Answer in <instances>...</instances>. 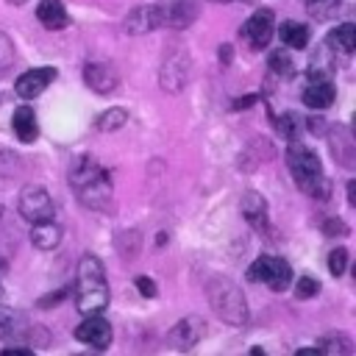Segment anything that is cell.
<instances>
[{"label": "cell", "instance_id": "obj_1", "mask_svg": "<svg viewBox=\"0 0 356 356\" xmlns=\"http://www.w3.org/2000/svg\"><path fill=\"white\" fill-rule=\"evenodd\" d=\"M70 184L86 209L111 211V178L95 159L81 156L70 170Z\"/></svg>", "mask_w": 356, "mask_h": 356}, {"label": "cell", "instance_id": "obj_2", "mask_svg": "<svg viewBox=\"0 0 356 356\" xmlns=\"http://www.w3.org/2000/svg\"><path fill=\"white\" fill-rule=\"evenodd\" d=\"M108 303V284H106V270L97 256L86 253L78 261L75 273V306L81 314H97Z\"/></svg>", "mask_w": 356, "mask_h": 356}, {"label": "cell", "instance_id": "obj_3", "mask_svg": "<svg viewBox=\"0 0 356 356\" xmlns=\"http://www.w3.org/2000/svg\"><path fill=\"white\" fill-rule=\"evenodd\" d=\"M286 164H289V172L298 184V189L309 197H317V200H328L331 195V184L323 172V164L320 159L300 142H292L286 147Z\"/></svg>", "mask_w": 356, "mask_h": 356}, {"label": "cell", "instance_id": "obj_4", "mask_svg": "<svg viewBox=\"0 0 356 356\" xmlns=\"http://www.w3.org/2000/svg\"><path fill=\"white\" fill-rule=\"evenodd\" d=\"M209 303L214 309V314L228 323V325H245L248 323V300L245 292L231 281V278H211L209 281Z\"/></svg>", "mask_w": 356, "mask_h": 356}, {"label": "cell", "instance_id": "obj_5", "mask_svg": "<svg viewBox=\"0 0 356 356\" xmlns=\"http://www.w3.org/2000/svg\"><path fill=\"white\" fill-rule=\"evenodd\" d=\"M248 281H256V284H267L270 289L275 292H284L292 281V267L281 259V256H259L250 267H248Z\"/></svg>", "mask_w": 356, "mask_h": 356}, {"label": "cell", "instance_id": "obj_6", "mask_svg": "<svg viewBox=\"0 0 356 356\" xmlns=\"http://www.w3.org/2000/svg\"><path fill=\"white\" fill-rule=\"evenodd\" d=\"M19 214L28 222L53 220V200H50L47 189H42V186H25L19 192Z\"/></svg>", "mask_w": 356, "mask_h": 356}, {"label": "cell", "instance_id": "obj_7", "mask_svg": "<svg viewBox=\"0 0 356 356\" xmlns=\"http://www.w3.org/2000/svg\"><path fill=\"white\" fill-rule=\"evenodd\" d=\"M111 337H114L111 323L106 317H100V314H86V320L75 328V339L83 342V345H89V348H97V350L108 348L111 345Z\"/></svg>", "mask_w": 356, "mask_h": 356}, {"label": "cell", "instance_id": "obj_8", "mask_svg": "<svg viewBox=\"0 0 356 356\" xmlns=\"http://www.w3.org/2000/svg\"><path fill=\"white\" fill-rule=\"evenodd\" d=\"M156 8H159V17H161V25L186 28V25L195 22V17L200 11V0H161Z\"/></svg>", "mask_w": 356, "mask_h": 356}, {"label": "cell", "instance_id": "obj_9", "mask_svg": "<svg viewBox=\"0 0 356 356\" xmlns=\"http://www.w3.org/2000/svg\"><path fill=\"white\" fill-rule=\"evenodd\" d=\"M203 331H206V323L200 317H184L167 331V345L178 348V350H189V348H195L200 342Z\"/></svg>", "mask_w": 356, "mask_h": 356}, {"label": "cell", "instance_id": "obj_10", "mask_svg": "<svg viewBox=\"0 0 356 356\" xmlns=\"http://www.w3.org/2000/svg\"><path fill=\"white\" fill-rule=\"evenodd\" d=\"M53 78H56V70H53V67H36V70L22 72V75L17 78V83H14V89H17V95H19L22 100H33V97H39V95L50 86Z\"/></svg>", "mask_w": 356, "mask_h": 356}, {"label": "cell", "instance_id": "obj_11", "mask_svg": "<svg viewBox=\"0 0 356 356\" xmlns=\"http://www.w3.org/2000/svg\"><path fill=\"white\" fill-rule=\"evenodd\" d=\"M83 81L97 95H111L120 86V75L108 64H100V61H92V64L83 67Z\"/></svg>", "mask_w": 356, "mask_h": 356}, {"label": "cell", "instance_id": "obj_12", "mask_svg": "<svg viewBox=\"0 0 356 356\" xmlns=\"http://www.w3.org/2000/svg\"><path fill=\"white\" fill-rule=\"evenodd\" d=\"M273 19H275V14H273L270 8H259V11H253V17L245 22L242 33L248 36V42H250L253 47H267V44H270Z\"/></svg>", "mask_w": 356, "mask_h": 356}, {"label": "cell", "instance_id": "obj_13", "mask_svg": "<svg viewBox=\"0 0 356 356\" xmlns=\"http://www.w3.org/2000/svg\"><path fill=\"white\" fill-rule=\"evenodd\" d=\"M186 78H189V61L184 56L181 58L172 56V58L164 61V67H161V86L167 92H181L186 86Z\"/></svg>", "mask_w": 356, "mask_h": 356}, {"label": "cell", "instance_id": "obj_14", "mask_svg": "<svg viewBox=\"0 0 356 356\" xmlns=\"http://www.w3.org/2000/svg\"><path fill=\"white\" fill-rule=\"evenodd\" d=\"M156 28H161V17H159L156 6H139L125 17V31L128 33H147V31H156Z\"/></svg>", "mask_w": 356, "mask_h": 356}, {"label": "cell", "instance_id": "obj_15", "mask_svg": "<svg viewBox=\"0 0 356 356\" xmlns=\"http://www.w3.org/2000/svg\"><path fill=\"white\" fill-rule=\"evenodd\" d=\"M11 128H14V134H17V139H19V142H25V145L36 142V134H39V122H36V114H33V108H31V106H19V108H14V117H11Z\"/></svg>", "mask_w": 356, "mask_h": 356}, {"label": "cell", "instance_id": "obj_16", "mask_svg": "<svg viewBox=\"0 0 356 356\" xmlns=\"http://www.w3.org/2000/svg\"><path fill=\"white\" fill-rule=\"evenodd\" d=\"M239 209H242L245 220H248L253 228L264 231V225H267V203H264V197H261L259 192L248 189V192L242 195V203H239Z\"/></svg>", "mask_w": 356, "mask_h": 356}, {"label": "cell", "instance_id": "obj_17", "mask_svg": "<svg viewBox=\"0 0 356 356\" xmlns=\"http://www.w3.org/2000/svg\"><path fill=\"white\" fill-rule=\"evenodd\" d=\"M303 103L309 108H328L334 103V86L325 78H312V83L303 92Z\"/></svg>", "mask_w": 356, "mask_h": 356}, {"label": "cell", "instance_id": "obj_18", "mask_svg": "<svg viewBox=\"0 0 356 356\" xmlns=\"http://www.w3.org/2000/svg\"><path fill=\"white\" fill-rule=\"evenodd\" d=\"M31 242H33V248H39V250H53V248H58V242H61V228H58L53 220L33 222V228H31Z\"/></svg>", "mask_w": 356, "mask_h": 356}, {"label": "cell", "instance_id": "obj_19", "mask_svg": "<svg viewBox=\"0 0 356 356\" xmlns=\"http://www.w3.org/2000/svg\"><path fill=\"white\" fill-rule=\"evenodd\" d=\"M28 317L11 306H0V339H11V337H22L28 331Z\"/></svg>", "mask_w": 356, "mask_h": 356}, {"label": "cell", "instance_id": "obj_20", "mask_svg": "<svg viewBox=\"0 0 356 356\" xmlns=\"http://www.w3.org/2000/svg\"><path fill=\"white\" fill-rule=\"evenodd\" d=\"M36 19L47 28V31H58L67 25V11L61 6V0H42L36 6Z\"/></svg>", "mask_w": 356, "mask_h": 356}, {"label": "cell", "instance_id": "obj_21", "mask_svg": "<svg viewBox=\"0 0 356 356\" xmlns=\"http://www.w3.org/2000/svg\"><path fill=\"white\" fill-rule=\"evenodd\" d=\"M328 44L339 53H353L356 47V25L353 22H339L331 33H328Z\"/></svg>", "mask_w": 356, "mask_h": 356}, {"label": "cell", "instance_id": "obj_22", "mask_svg": "<svg viewBox=\"0 0 356 356\" xmlns=\"http://www.w3.org/2000/svg\"><path fill=\"white\" fill-rule=\"evenodd\" d=\"M278 36H281V42L286 47H295V50H303L309 44V28L303 22H295V19L284 22L281 31H278Z\"/></svg>", "mask_w": 356, "mask_h": 356}, {"label": "cell", "instance_id": "obj_23", "mask_svg": "<svg viewBox=\"0 0 356 356\" xmlns=\"http://www.w3.org/2000/svg\"><path fill=\"white\" fill-rule=\"evenodd\" d=\"M331 150H334V156H337V161L342 164V167H353L356 161H353V145H350V134L348 131H331Z\"/></svg>", "mask_w": 356, "mask_h": 356}, {"label": "cell", "instance_id": "obj_24", "mask_svg": "<svg viewBox=\"0 0 356 356\" xmlns=\"http://www.w3.org/2000/svg\"><path fill=\"white\" fill-rule=\"evenodd\" d=\"M125 120H128V111L122 108V106H114V108H106L97 120H95V125H97V131H117V128H122L125 125Z\"/></svg>", "mask_w": 356, "mask_h": 356}, {"label": "cell", "instance_id": "obj_25", "mask_svg": "<svg viewBox=\"0 0 356 356\" xmlns=\"http://www.w3.org/2000/svg\"><path fill=\"white\" fill-rule=\"evenodd\" d=\"M317 350L323 356H337V353H350V342L342 337V334H331V337H323L317 342Z\"/></svg>", "mask_w": 356, "mask_h": 356}, {"label": "cell", "instance_id": "obj_26", "mask_svg": "<svg viewBox=\"0 0 356 356\" xmlns=\"http://www.w3.org/2000/svg\"><path fill=\"white\" fill-rule=\"evenodd\" d=\"M345 267H348V250H345V248H334V250L328 253V273L337 278V275L345 273Z\"/></svg>", "mask_w": 356, "mask_h": 356}, {"label": "cell", "instance_id": "obj_27", "mask_svg": "<svg viewBox=\"0 0 356 356\" xmlns=\"http://www.w3.org/2000/svg\"><path fill=\"white\" fill-rule=\"evenodd\" d=\"M317 292H320V281H317V278H312V275L298 278V284H295V298L306 300V298H314Z\"/></svg>", "mask_w": 356, "mask_h": 356}, {"label": "cell", "instance_id": "obj_28", "mask_svg": "<svg viewBox=\"0 0 356 356\" xmlns=\"http://www.w3.org/2000/svg\"><path fill=\"white\" fill-rule=\"evenodd\" d=\"M270 67H273V72H278V75H289V72H292V61H289V56H286L284 50L270 53Z\"/></svg>", "mask_w": 356, "mask_h": 356}, {"label": "cell", "instance_id": "obj_29", "mask_svg": "<svg viewBox=\"0 0 356 356\" xmlns=\"http://www.w3.org/2000/svg\"><path fill=\"white\" fill-rule=\"evenodd\" d=\"M14 61V47H11V39L0 31V70H8Z\"/></svg>", "mask_w": 356, "mask_h": 356}, {"label": "cell", "instance_id": "obj_30", "mask_svg": "<svg viewBox=\"0 0 356 356\" xmlns=\"http://www.w3.org/2000/svg\"><path fill=\"white\" fill-rule=\"evenodd\" d=\"M17 159L8 153V150H0V175H11V172H17Z\"/></svg>", "mask_w": 356, "mask_h": 356}, {"label": "cell", "instance_id": "obj_31", "mask_svg": "<svg viewBox=\"0 0 356 356\" xmlns=\"http://www.w3.org/2000/svg\"><path fill=\"white\" fill-rule=\"evenodd\" d=\"M136 286H139V292L145 295V298H156V281L153 278H147V275H136Z\"/></svg>", "mask_w": 356, "mask_h": 356}, {"label": "cell", "instance_id": "obj_32", "mask_svg": "<svg viewBox=\"0 0 356 356\" xmlns=\"http://www.w3.org/2000/svg\"><path fill=\"white\" fill-rule=\"evenodd\" d=\"M323 231H325L328 236H334V234H337V236H345V234H348V225H342V220L337 217V220H325Z\"/></svg>", "mask_w": 356, "mask_h": 356}, {"label": "cell", "instance_id": "obj_33", "mask_svg": "<svg viewBox=\"0 0 356 356\" xmlns=\"http://www.w3.org/2000/svg\"><path fill=\"white\" fill-rule=\"evenodd\" d=\"M278 131H281L284 136H292V131H295V122H292V117H281V120H278Z\"/></svg>", "mask_w": 356, "mask_h": 356}, {"label": "cell", "instance_id": "obj_34", "mask_svg": "<svg viewBox=\"0 0 356 356\" xmlns=\"http://www.w3.org/2000/svg\"><path fill=\"white\" fill-rule=\"evenodd\" d=\"M61 298H67V289H58L56 295H50V298H42V300H39V306H53V303H58Z\"/></svg>", "mask_w": 356, "mask_h": 356}, {"label": "cell", "instance_id": "obj_35", "mask_svg": "<svg viewBox=\"0 0 356 356\" xmlns=\"http://www.w3.org/2000/svg\"><path fill=\"white\" fill-rule=\"evenodd\" d=\"M256 103V97L250 95V97H239V100H234V108H245V106H253Z\"/></svg>", "mask_w": 356, "mask_h": 356}, {"label": "cell", "instance_id": "obj_36", "mask_svg": "<svg viewBox=\"0 0 356 356\" xmlns=\"http://www.w3.org/2000/svg\"><path fill=\"white\" fill-rule=\"evenodd\" d=\"M348 203H350V206H356V184H353V181L348 184Z\"/></svg>", "mask_w": 356, "mask_h": 356}, {"label": "cell", "instance_id": "obj_37", "mask_svg": "<svg viewBox=\"0 0 356 356\" xmlns=\"http://www.w3.org/2000/svg\"><path fill=\"white\" fill-rule=\"evenodd\" d=\"M220 61H222V64L231 61V47H222V50H220Z\"/></svg>", "mask_w": 356, "mask_h": 356}, {"label": "cell", "instance_id": "obj_38", "mask_svg": "<svg viewBox=\"0 0 356 356\" xmlns=\"http://www.w3.org/2000/svg\"><path fill=\"white\" fill-rule=\"evenodd\" d=\"M8 3H11V6H19V3H25V0H8Z\"/></svg>", "mask_w": 356, "mask_h": 356}, {"label": "cell", "instance_id": "obj_39", "mask_svg": "<svg viewBox=\"0 0 356 356\" xmlns=\"http://www.w3.org/2000/svg\"><path fill=\"white\" fill-rule=\"evenodd\" d=\"M217 3H231V0H217Z\"/></svg>", "mask_w": 356, "mask_h": 356}, {"label": "cell", "instance_id": "obj_40", "mask_svg": "<svg viewBox=\"0 0 356 356\" xmlns=\"http://www.w3.org/2000/svg\"><path fill=\"white\" fill-rule=\"evenodd\" d=\"M0 214H3V209H0Z\"/></svg>", "mask_w": 356, "mask_h": 356}, {"label": "cell", "instance_id": "obj_41", "mask_svg": "<svg viewBox=\"0 0 356 356\" xmlns=\"http://www.w3.org/2000/svg\"><path fill=\"white\" fill-rule=\"evenodd\" d=\"M309 3H312V0H309Z\"/></svg>", "mask_w": 356, "mask_h": 356}]
</instances>
